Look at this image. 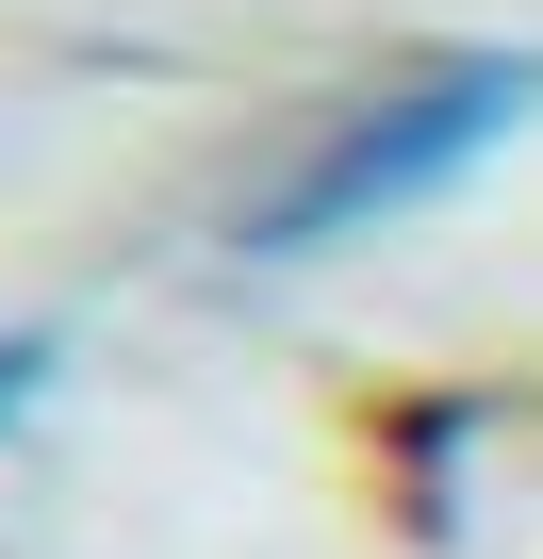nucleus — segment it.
Returning <instances> with one entry per match:
<instances>
[{"label":"nucleus","mask_w":543,"mask_h":559,"mask_svg":"<svg viewBox=\"0 0 543 559\" xmlns=\"http://www.w3.org/2000/svg\"><path fill=\"white\" fill-rule=\"evenodd\" d=\"M510 99H527V67H477V83H428L412 116H379L363 148H330V165H314V181L281 198V230H363V214H379V198H412V181H428L445 148H477V132H494Z\"/></svg>","instance_id":"nucleus-1"}]
</instances>
